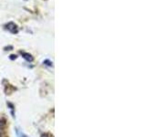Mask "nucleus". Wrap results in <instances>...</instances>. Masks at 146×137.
Wrapping results in <instances>:
<instances>
[{"mask_svg": "<svg viewBox=\"0 0 146 137\" xmlns=\"http://www.w3.org/2000/svg\"><path fill=\"white\" fill-rule=\"evenodd\" d=\"M6 29L12 34H17L18 32V27L14 22H9L6 25Z\"/></svg>", "mask_w": 146, "mask_h": 137, "instance_id": "nucleus-1", "label": "nucleus"}, {"mask_svg": "<svg viewBox=\"0 0 146 137\" xmlns=\"http://www.w3.org/2000/svg\"><path fill=\"white\" fill-rule=\"evenodd\" d=\"M22 55L24 56V59H27V61H33V58H32V56H31L30 54H29V53H22Z\"/></svg>", "mask_w": 146, "mask_h": 137, "instance_id": "nucleus-2", "label": "nucleus"}, {"mask_svg": "<svg viewBox=\"0 0 146 137\" xmlns=\"http://www.w3.org/2000/svg\"><path fill=\"white\" fill-rule=\"evenodd\" d=\"M17 135L19 136V137H27L24 134H23V132H21L18 129H17Z\"/></svg>", "mask_w": 146, "mask_h": 137, "instance_id": "nucleus-3", "label": "nucleus"}, {"mask_svg": "<svg viewBox=\"0 0 146 137\" xmlns=\"http://www.w3.org/2000/svg\"><path fill=\"white\" fill-rule=\"evenodd\" d=\"M0 125H1V123H0Z\"/></svg>", "mask_w": 146, "mask_h": 137, "instance_id": "nucleus-4", "label": "nucleus"}]
</instances>
